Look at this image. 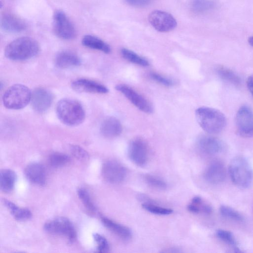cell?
I'll use <instances>...</instances> for the list:
<instances>
[{"instance_id":"cell-38","label":"cell","mask_w":253,"mask_h":253,"mask_svg":"<svg viewBox=\"0 0 253 253\" xmlns=\"http://www.w3.org/2000/svg\"><path fill=\"white\" fill-rule=\"evenodd\" d=\"M125 1L129 5L138 7H145L150 2V0H125Z\"/></svg>"},{"instance_id":"cell-40","label":"cell","mask_w":253,"mask_h":253,"mask_svg":"<svg viewBox=\"0 0 253 253\" xmlns=\"http://www.w3.org/2000/svg\"><path fill=\"white\" fill-rule=\"evenodd\" d=\"M249 43L252 46H253V36L250 37L248 39Z\"/></svg>"},{"instance_id":"cell-32","label":"cell","mask_w":253,"mask_h":253,"mask_svg":"<svg viewBox=\"0 0 253 253\" xmlns=\"http://www.w3.org/2000/svg\"><path fill=\"white\" fill-rule=\"evenodd\" d=\"M77 194L85 208L91 212H95V207L88 192L85 189L80 188L78 189Z\"/></svg>"},{"instance_id":"cell-7","label":"cell","mask_w":253,"mask_h":253,"mask_svg":"<svg viewBox=\"0 0 253 253\" xmlns=\"http://www.w3.org/2000/svg\"><path fill=\"white\" fill-rule=\"evenodd\" d=\"M44 229L47 233L65 237L70 243L76 238V232L71 221L64 217H59L46 222Z\"/></svg>"},{"instance_id":"cell-14","label":"cell","mask_w":253,"mask_h":253,"mask_svg":"<svg viewBox=\"0 0 253 253\" xmlns=\"http://www.w3.org/2000/svg\"><path fill=\"white\" fill-rule=\"evenodd\" d=\"M53 100V96L50 91L43 88H38L32 93L30 102L35 111L42 113L50 107Z\"/></svg>"},{"instance_id":"cell-1","label":"cell","mask_w":253,"mask_h":253,"mask_svg":"<svg viewBox=\"0 0 253 253\" xmlns=\"http://www.w3.org/2000/svg\"><path fill=\"white\" fill-rule=\"evenodd\" d=\"M40 51L38 42L29 37L15 39L6 46L4 54L6 58L14 61H22L37 55Z\"/></svg>"},{"instance_id":"cell-12","label":"cell","mask_w":253,"mask_h":253,"mask_svg":"<svg viewBox=\"0 0 253 253\" xmlns=\"http://www.w3.org/2000/svg\"><path fill=\"white\" fill-rule=\"evenodd\" d=\"M128 155L131 162L136 165L139 167L145 166L149 158L147 144L141 138L133 139L129 143Z\"/></svg>"},{"instance_id":"cell-35","label":"cell","mask_w":253,"mask_h":253,"mask_svg":"<svg viewBox=\"0 0 253 253\" xmlns=\"http://www.w3.org/2000/svg\"><path fill=\"white\" fill-rule=\"evenodd\" d=\"M93 237L97 245L96 250L98 252L107 253L109 251V244L105 237L98 233H94Z\"/></svg>"},{"instance_id":"cell-31","label":"cell","mask_w":253,"mask_h":253,"mask_svg":"<svg viewBox=\"0 0 253 253\" xmlns=\"http://www.w3.org/2000/svg\"><path fill=\"white\" fill-rule=\"evenodd\" d=\"M219 211L220 214L226 218L239 222L244 221L243 215L238 211L230 207L222 205L219 208Z\"/></svg>"},{"instance_id":"cell-2","label":"cell","mask_w":253,"mask_h":253,"mask_svg":"<svg viewBox=\"0 0 253 253\" xmlns=\"http://www.w3.org/2000/svg\"><path fill=\"white\" fill-rule=\"evenodd\" d=\"M56 113L63 124L71 126L81 124L85 117L82 104L70 98H64L59 101L56 105Z\"/></svg>"},{"instance_id":"cell-36","label":"cell","mask_w":253,"mask_h":253,"mask_svg":"<svg viewBox=\"0 0 253 253\" xmlns=\"http://www.w3.org/2000/svg\"><path fill=\"white\" fill-rule=\"evenodd\" d=\"M70 150L73 155L79 160L85 161L89 158L88 153L79 146L71 145Z\"/></svg>"},{"instance_id":"cell-29","label":"cell","mask_w":253,"mask_h":253,"mask_svg":"<svg viewBox=\"0 0 253 253\" xmlns=\"http://www.w3.org/2000/svg\"><path fill=\"white\" fill-rule=\"evenodd\" d=\"M214 6L212 0H192L191 7L196 13H202L212 9Z\"/></svg>"},{"instance_id":"cell-23","label":"cell","mask_w":253,"mask_h":253,"mask_svg":"<svg viewBox=\"0 0 253 253\" xmlns=\"http://www.w3.org/2000/svg\"><path fill=\"white\" fill-rule=\"evenodd\" d=\"M16 179L14 171L9 169H4L0 173V189L5 193L10 192L13 188Z\"/></svg>"},{"instance_id":"cell-27","label":"cell","mask_w":253,"mask_h":253,"mask_svg":"<svg viewBox=\"0 0 253 253\" xmlns=\"http://www.w3.org/2000/svg\"><path fill=\"white\" fill-rule=\"evenodd\" d=\"M216 235L221 240L231 246L235 252H242V251H241L238 247L235 237L230 231L219 229L216 231Z\"/></svg>"},{"instance_id":"cell-11","label":"cell","mask_w":253,"mask_h":253,"mask_svg":"<svg viewBox=\"0 0 253 253\" xmlns=\"http://www.w3.org/2000/svg\"><path fill=\"white\" fill-rule=\"evenodd\" d=\"M116 89L141 111L148 114L153 112V109L151 103L131 87L120 84L116 86Z\"/></svg>"},{"instance_id":"cell-39","label":"cell","mask_w":253,"mask_h":253,"mask_svg":"<svg viewBox=\"0 0 253 253\" xmlns=\"http://www.w3.org/2000/svg\"><path fill=\"white\" fill-rule=\"evenodd\" d=\"M247 85L249 91L253 97V75L248 77L247 81Z\"/></svg>"},{"instance_id":"cell-24","label":"cell","mask_w":253,"mask_h":253,"mask_svg":"<svg viewBox=\"0 0 253 253\" xmlns=\"http://www.w3.org/2000/svg\"><path fill=\"white\" fill-rule=\"evenodd\" d=\"M3 203L16 220L25 221L31 217L32 213L28 209L19 208L8 200L3 199Z\"/></svg>"},{"instance_id":"cell-22","label":"cell","mask_w":253,"mask_h":253,"mask_svg":"<svg viewBox=\"0 0 253 253\" xmlns=\"http://www.w3.org/2000/svg\"><path fill=\"white\" fill-rule=\"evenodd\" d=\"M82 44L88 48L101 51L105 53L111 52L110 46L100 38L91 35H85L82 40Z\"/></svg>"},{"instance_id":"cell-26","label":"cell","mask_w":253,"mask_h":253,"mask_svg":"<svg viewBox=\"0 0 253 253\" xmlns=\"http://www.w3.org/2000/svg\"><path fill=\"white\" fill-rule=\"evenodd\" d=\"M121 53L125 59L135 64L143 67H146L149 65L147 59L130 49L126 48H122Z\"/></svg>"},{"instance_id":"cell-33","label":"cell","mask_w":253,"mask_h":253,"mask_svg":"<svg viewBox=\"0 0 253 253\" xmlns=\"http://www.w3.org/2000/svg\"><path fill=\"white\" fill-rule=\"evenodd\" d=\"M142 207L148 211L158 215H169L173 212L171 209L158 206L152 204L144 203Z\"/></svg>"},{"instance_id":"cell-6","label":"cell","mask_w":253,"mask_h":253,"mask_svg":"<svg viewBox=\"0 0 253 253\" xmlns=\"http://www.w3.org/2000/svg\"><path fill=\"white\" fill-rule=\"evenodd\" d=\"M53 30L55 35L62 40H73L77 36V31L73 23L65 12L60 10L54 13Z\"/></svg>"},{"instance_id":"cell-25","label":"cell","mask_w":253,"mask_h":253,"mask_svg":"<svg viewBox=\"0 0 253 253\" xmlns=\"http://www.w3.org/2000/svg\"><path fill=\"white\" fill-rule=\"evenodd\" d=\"M187 209L189 211L195 213L202 212L209 214L212 211V207L209 204L205 202L199 196H196L192 199Z\"/></svg>"},{"instance_id":"cell-16","label":"cell","mask_w":253,"mask_h":253,"mask_svg":"<svg viewBox=\"0 0 253 253\" xmlns=\"http://www.w3.org/2000/svg\"><path fill=\"white\" fill-rule=\"evenodd\" d=\"M72 88L78 92L106 93L108 89L103 84L86 79H79L71 84Z\"/></svg>"},{"instance_id":"cell-37","label":"cell","mask_w":253,"mask_h":253,"mask_svg":"<svg viewBox=\"0 0 253 253\" xmlns=\"http://www.w3.org/2000/svg\"><path fill=\"white\" fill-rule=\"evenodd\" d=\"M150 76L153 80L165 86H171L174 84V81L170 79L157 73H151Z\"/></svg>"},{"instance_id":"cell-10","label":"cell","mask_w":253,"mask_h":253,"mask_svg":"<svg viewBox=\"0 0 253 253\" xmlns=\"http://www.w3.org/2000/svg\"><path fill=\"white\" fill-rule=\"evenodd\" d=\"M101 173L108 182L117 184L124 181L126 175V170L119 162L108 160L102 165Z\"/></svg>"},{"instance_id":"cell-20","label":"cell","mask_w":253,"mask_h":253,"mask_svg":"<svg viewBox=\"0 0 253 253\" xmlns=\"http://www.w3.org/2000/svg\"><path fill=\"white\" fill-rule=\"evenodd\" d=\"M55 66L60 69H67L79 66L81 60L75 53L67 50L58 53L55 58Z\"/></svg>"},{"instance_id":"cell-18","label":"cell","mask_w":253,"mask_h":253,"mask_svg":"<svg viewBox=\"0 0 253 253\" xmlns=\"http://www.w3.org/2000/svg\"><path fill=\"white\" fill-rule=\"evenodd\" d=\"M25 174L31 182L43 185L46 182V173L44 167L39 163L29 164L25 169Z\"/></svg>"},{"instance_id":"cell-4","label":"cell","mask_w":253,"mask_h":253,"mask_svg":"<svg viewBox=\"0 0 253 253\" xmlns=\"http://www.w3.org/2000/svg\"><path fill=\"white\" fill-rule=\"evenodd\" d=\"M230 178L237 187L246 189L251 185L253 172L248 161L243 156H237L230 162L228 168Z\"/></svg>"},{"instance_id":"cell-3","label":"cell","mask_w":253,"mask_h":253,"mask_svg":"<svg viewBox=\"0 0 253 253\" xmlns=\"http://www.w3.org/2000/svg\"><path fill=\"white\" fill-rule=\"evenodd\" d=\"M195 114L199 125L208 133H218L225 126V116L218 110L208 107H201L196 110Z\"/></svg>"},{"instance_id":"cell-9","label":"cell","mask_w":253,"mask_h":253,"mask_svg":"<svg viewBox=\"0 0 253 253\" xmlns=\"http://www.w3.org/2000/svg\"><path fill=\"white\" fill-rule=\"evenodd\" d=\"M148 20L152 26L160 32H168L173 30L177 25L175 18L169 13L154 10L148 16Z\"/></svg>"},{"instance_id":"cell-28","label":"cell","mask_w":253,"mask_h":253,"mask_svg":"<svg viewBox=\"0 0 253 253\" xmlns=\"http://www.w3.org/2000/svg\"><path fill=\"white\" fill-rule=\"evenodd\" d=\"M217 73L221 79L232 84L237 85L241 83L239 77L229 68L224 66H219L217 69Z\"/></svg>"},{"instance_id":"cell-15","label":"cell","mask_w":253,"mask_h":253,"mask_svg":"<svg viewBox=\"0 0 253 253\" xmlns=\"http://www.w3.org/2000/svg\"><path fill=\"white\" fill-rule=\"evenodd\" d=\"M226 168L224 164L220 161H214L206 168L204 172L205 180L211 184H218L225 179Z\"/></svg>"},{"instance_id":"cell-19","label":"cell","mask_w":253,"mask_h":253,"mask_svg":"<svg viewBox=\"0 0 253 253\" xmlns=\"http://www.w3.org/2000/svg\"><path fill=\"white\" fill-rule=\"evenodd\" d=\"M122 129L121 122L114 117L106 118L100 126L101 134L107 138H113L119 136L122 133Z\"/></svg>"},{"instance_id":"cell-13","label":"cell","mask_w":253,"mask_h":253,"mask_svg":"<svg viewBox=\"0 0 253 253\" xmlns=\"http://www.w3.org/2000/svg\"><path fill=\"white\" fill-rule=\"evenodd\" d=\"M197 146L203 154L212 156L223 153L225 149L224 142L220 139L210 135H203L197 141Z\"/></svg>"},{"instance_id":"cell-5","label":"cell","mask_w":253,"mask_h":253,"mask_svg":"<svg viewBox=\"0 0 253 253\" xmlns=\"http://www.w3.org/2000/svg\"><path fill=\"white\" fill-rule=\"evenodd\" d=\"M32 93L29 88L22 84H15L5 91L2 96L3 105L7 109H21L31 101Z\"/></svg>"},{"instance_id":"cell-8","label":"cell","mask_w":253,"mask_h":253,"mask_svg":"<svg viewBox=\"0 0 253 253\" xmlns=\"http://www.w3.org/2000/svg\"><path fill=\"white\" fill-rule=\"evenodd\" d=\"M237 133L243 137L253 136V111L247 106H242L238 110L235 117Z\"/></svg>"},{"instance_id":"cell-30","label":"cell","mask_w":253,"mask_h":253,"mask_svg":"<svg viewBox=\"0 0 253 253\" xmlns=\"http://www.w3.org/2000/svg\"><path fill=\"white\" fill-rule=\"evenodd\" d=\"M48 161L52 167L60 168L66 165L70 161V158L65 154L56 152L50 155Z\"/></svg>"},{"instance_id":"cell-34","label":"cell","mask_w":253,"mask_h":253,"mask_svg":"<svg viewBox=\"0 0 253 253\" xmlns=\"http://www.w3.org/2000/svg\"><path fill=\"white\" fill-rule=\"evenodd\" d=\"M146 182L151 187L158 189L165 190L167 185L165 181L154 175L147 174L145 176Z\"/></svg>"},{"instance_id":"cell-21","label":"cell","mask_w":253,"mask_h":253,"mask_svg":"<svg viewBox=\"0 0 253 253\" xmlns=\"http://www.w3.org/2000/svg\"><path fill=\"white\" fill-rule=\"evenodd\" d=\"M101 222L104 226L122 239L128 240L131 238L132 232L127 227L106 217H101Z\"/></svg>"},{"instance_id":"cell-17","label":"cell","mask_w":253,"mask_h":253,"mask_svg":"<svg viewBox=\"0 0 253 253\" xmlns=\"http://www.w3.org/2000/svg\"><path fill=\"white\" fill-rule=\"evenodd\" d=\"M1 29L8 33H17L25 30L26 23L21 18L11 13H5L0 20Z\"/></svg>"}]
</instances>
